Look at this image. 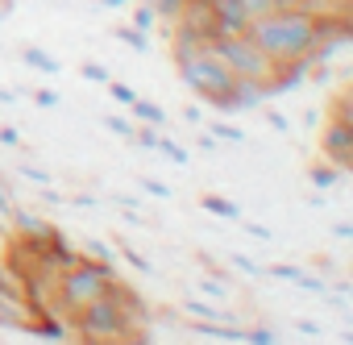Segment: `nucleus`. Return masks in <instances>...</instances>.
<instances>
[{
    "instance_id": "nucleus-17",
    "label": "nucleus",
    "mask_w": 353,
    "mask_h": 345,
    "mask_svg": "<svg viewBox=\"0 0 353 345\" xmlns=\"http://www.w3.org/2000/svg\"><path fill=\"white\" fill-rule=\"evenodd\" d=\"M112 38H117V42H125V46H129V50H137V55H145V50H150V34H141L137 26H117V30H112Z\"/></svg>"
},
{
    "instance_id": "nucleus-39",
    "label": "nucleus",
    "mask_w": 353,
    "mask_h": 345,
    "mask_svg": "<svg viewBox=\"0 0 353 345\" xmlns=\"http://www.w3.org/2000/svg\"><path fill=\"white\" fill-rule=\"evenodd\" d=\"M38 200H42V208H59V204H63V200H67V196H63V192H54V184H46V188H42V196H38Z\"/></svg>"
},
{
    "instance_id": "nucleus-50",
    "label": "nucleus",
    "mask_w": 353,
    "mask_h": 345,
    "mask_svg": "<svg viewBox=\"0 0 353 345\" xmlns=\"http://www.w3.org/2000/svg\"><path fill=\"white\" fill-rule=\"evenodd\" d=\"M196 146H200V150H216V137H212V133H200Z\"/></svg>"
},
{
    "instance_id": "nucleus-5",
    "label": "nucleus",
    "mask_w": 353,
    "mask_h": 345,
    "mask_svg": "<svg viewBox=\"0 0 353 345\" xmlns=\"http://www.w3.org/2000/svg\"><path fill=\"white\" fill-rule=\"evenodd\" d=\"M208 50L233 71V75H245V79H266L270 75V59L250 42V34H216L208 42Z\"/></svg>"
},
{
    "instance_id": "nucleus-26",
    "label": "nucleus",
    "mask_w": 353,
    "mask_h": 345,
    "mask_svg": "<svg viewBox=\"0 0 353 345\" xmlns=\"http://www.w3.org/2000/svg\"><path fill=\"white\" fill-rule=\"evenodd\" d=\"M229 262H233L241 275H250V279H262V275H266V266H262V262H254L250 254H237V250H233V254H229Z\"/></svg>"
},
{
    "instance_id": "nucleus-27",
    "label": "nucleus",
    "mask_w": 353,
    "mask_h": 345,
    "mask_svg": "<svg viewBox=\"0 0 353 345\" xmlns=\"http://www.w3.org/2000/svg\"><path fill=\"white\" fill-rule=\"evenodd\" d=\"M295 287H303L307 295H320V299L328 295V279H324V275H307V270H303V275L295 279Z\"/></svg>"
},
{
    "instance_id": "nucleus-30",
    "label": "nucleus",
    "mask_w": 353,
    "mask_h": 345,
    "mask_svg": "<svg viewBox=\"0 0 353 345\" xmlns=\"http://www.w3.org/2000/svg\"><path fill=\"white\" fill-rule=\"evenodd\" d=\"M279 341V333L270 328V324H254V328H245V345H274Z\"/></svg>"
},
{
    "instance_id": "nucleus-48",
    "label": "nucleus",
    "mask_w": 353,
    "mask_h": 345,
    "mask_svg": "<svg viewBox=\"0 0 353 345\" xmlns=\"http://www.w3.org/2000/svg\"><path fill=\"white\" fill-rule=\"evenodd\" d=\"M96 5H100V9H129L133 0H96Z\"/></svg>"
},
{
    "instance_id": "nucleus-29",
    "label": "nucleus",
    "mask_w": 353,
    "mask_h": 345,
    "mask_svg": "<svg viewBox=\"0 0 353 345\" xmlns=\"http://www.w3.org/2000/svg\"><path fill=\"white\" fill-rule=\"evenodd\" d=\"M137 188H141L145 196H154V200H170V184H162V179H154V175H141Z\"/></svg>"
},
{
    "instance_id": "nucleus-34",
    "label": "nucleus",
    "mask_w": 353,
    "mask_h": 345,
    "mask_svg": "<svg viewBox=\"0 0 353 345\" xmlns=\"http://www.w3.org/2000/svg\"><path fill=\"white\" fill-rule=\"evenodd\" d=\"M63 204H71V208H79V213H92V208H100V200H96L92 192H79V196H67Z\"/></svg>"
},
{
    "instance_id": "nucleus-21",
    "label": "nucleus",
    "mask_w": 353,
    "mask_h": 345,
    "mask_svg": "<svg viewBox=\"0 0 353 345\" xmlns=\"http://www.w3.org/2000/svg\"><path fill=\"white\" fill-rule=\"evenodd\" d=\"M13 204H17V196H13V184H9V175H5V166H0V225H9V213H13Z\"/></svg>"
},
{
    "instance_id": "nucleus-18",
    "label": "nucleus",
    "mask_w": 353,
    "mask_h": 345,
    "mask_svg": "<svg viewBox=\"0 0 353 345\" xmlns=\"http://www.w3.org/2000/svg\"><path fill=\"white\" fill-rule=\"evenodd\" d=\"M208 133H212L216 141H229V146H245V129H241V125H233V121H212V125H208Z\"/></svg>"
},
{
    "instance_id": "nucleus-38",
    "label": "nucleus",
    "mask_w": 353,
    "mask_h": 345,
    "mask_svg": "<svg viewBox=\"0 0 353 345\" xmlns=\"http://www.w3.org/2000/svg\"><path fill=\"white\" fill-rule=\"evenodd\" d=\"M279 5H291V9H307V13H324L328 0H279Z\"/></svg>"
},
{
    "instance_id": "nucleus-28",
    "label": "nucleus",
    "mask_w": 353,
    "mask_h": 345,
    "mask_svg": "<svg viewBox=\"0 0 353 345\" xmlns=\"http://www.w3.org/2000/svg\"><path fill=\"white\" fill-rule=\"evenodd\" d=\"M129 26H137L141 34H150V30L158 26V17H154V5H150V0H145V5H137V9H133V21H129Z\"/></svg>"
},
{
    "instance_id": "nucleus-33",
    "label": "nucleus",
    "mask_w": 353,
    "mask_h": 345,
    "mask_svg": "<svg viewBox=\"0 0 353 345\" xmlns=\"http://www.w3.org/2000/svg\"><path fill=\"white\" fill-rule=\"evenodd\" d=\"M158 150H162V154H166V158H170V162H179V166H183V162H188V150H183V146H179V141H170V137H166V133H158Z\"/></svg>"
},
{
    "instance_id": "nucleus-43",
    "label": "nucleus",
    "mask_w": 353,
    "mask_h": 345,
    "mask_svg": "<svg viewBox=\"0 0 353 345\" xmlns=\"http://www.w3.org/2000/svg\"><path fill=\"white\" fill-rule=\"evenodd\" d=\"M183 121H188V125H200V121H204V108H200V104H183Z\"/></svg>"
},
{
    "instance_id": "nucleus-7",
    "label": "nucleus",
    "mask_w": 353,
    "mask_h": 345,
    "mask_svg": "<svg viewBox=\"0 0 353 345\" xmlns=\"http://www.w3.org/2000/svg\"><path fill=\"white\" fill-rule=\"evenodd\" d=\"M9 233L21 237V241H46V237L54 233V225H50L42 213H34V208L13 204V213H9Z\"/></svg>"
},
{
    "instance_id": "nucleus-8",
    "label": "nucleus",
    "mask_w": 353,
    "mask_h": 345,
    "mask_svg": "<svg viewBox=\"0 0 353 345\" xmlns=\"http://www.w3.org/2000/svg\"><path fill=\"white\" fill-rule=\"evenodd\" d=\"M266 100H270L266 79H245V75H233V83H229V104H233V112H254V108H262Z\"/></svg>"
},
{
    "instance_id": "nucleus-20",
    "label": "nucleus",
    "mask_w": 353,
    "mask_h": 345,
    "mask_svg": "<svg viewBox=\"0 0 353 345\" xmlns=\"http://www.w3.org/2000/svg\"><path fill=\"white\" fill-rule=\"evenodd\" d=\"M150 5H154V17H158V21H170V26H174V21L183 17V5H188V0H150Z\"/></svg>"
},
{
    "instance_id": "nucleus-11",
    "label": "nucleus",
    "mask_w": 353,
    "mask_h": 345,
    "mask_svg": "<svg viewBox=\"0 0 353 345\" xmlns=\"http://www.w3.org/2000/svg\"><path fill=\"white\" fill-rule=\"evenodd\" d=\"M30 316H34V308H30V304H21V299H13V295H5V291H0V328L26 333Z\"/></svg>"
},
{
    "instance_id": "nucleus-35",
    "label": "nucleus",
    "mask_w": 353,
    "mask_h": 345,
    "mask_svg": "<svg viewBox=\"0 0 353 345\" xmlns=\"http://www.w3.org/2000/svg\"><path fill=\"white\" fill-rule=\"evenodd\" d=\"M266 275H270V279H279V283H295V279H299L303 270H299V266H287V262H283V266H266Z\"/></svg>"
},
{
    "instance_id": "nucleus-25",
    "label": "nucleus",
    "mask_w": 353,
    "mask_h": 345,
    "mask_svg": "<svg viewBox=\"0 0 353 345\" xmlns=\"http://www.w3.org/2000/svg\"><path fill=\"white\" fill-rule=\"evenodd\" d=\"M117 258H125L133 270H141V275H154V262L145 258V254H137L133 246H117Z\"/></svg>"
},
{
    "instance_id": "nucleus-19",
    "label": "nucleus",
    "mask_w": 353,
    "mask_h": 345,
    "mask_svg": "<svg viewBox=\"0 0 353 345\" xmlns=\"http://www.w3.org/2000/svg\"><path fill=\"white\" fill-rule=\"evenodd\" d=\"M79 254L83 258H100V262H117V250L108 241H100V237H83L79 241Z\"/></svg>"
},
{
    "instance_id": "nucleus-10",
    "label": "nucleus",
    "mask_w": 353,
    "mask_h": 345,
    "mask_svg": "<svg viewBox=\"0 0 353 345\" xmlns=\"http://www.w3.org/2000/svg\"><path fill=\"white\" fill-rule=\"evenodd\" d=\"M26 333H30L34 341H54V345H59V341L71 337V320H63L59 312H38V316L26 324Z\"/></svg>"
},
{
    "instance_id": "nucleus-24",
    "label": "nucleus",
    "mask_w": 353,
    "mask_h": 345,
    "mask_svg": "<svg viewBox=\"0 0 353 345\" xmlns=\"http://www.w3.org/2000/svg\"><path fill=\"white\" fill-rule=\"evenodd\" d=\"M17 175H21L26 184H34V188H46V184H54V175H50V170H42V166H34V162H21V166H17Z\"/></svg>"
},
{
    "instance_id": "nucleus-16",
    "label": "nucleus",
    "mask_w": 353,
    "mask_h": 345,
    "mask_svg": "<svg viewBox=\"0 0 353 345\" xmlns=\"http://www.w3.org/2000/svg\"><path fill=\"white\" fill-rule=\"evenodd\" d=\"M183 312H188L192 320H233L225 308H216V304H204V299H192V295L183 299Z\"/></svg>"
},
{
    "instance_id": "nucleus-31",
    "label": "nucleus",
    "mask_w": 353,
    "mask_h": 345,
    "mask_svg": "<svg viewBox=\"0 0 353 345\" xmlns=\"http://www.w3.org/2000/svg\"><path fill=\"white\" fill-rule=\"evenodd\" d=\"M241 9H245V17L254 21V17H266V13H274V9H283L279 0H241Z\"/></svg>"
},
{
    "instance_id": "nucleus-46",
    "label": "nucleus",
    "mask_w": 353,
    "mask_h": 345,
    "mask_svg": "<svg viewBox=\"0 0 353 345\" xmlns=\"http://www.w3.org/2000/svg\"><path fill=\"white\" fill-rule=\"evenodd\" d=\"M117 208H129V213H141V200H137V196H117Z\"/></svg>"
},
{
    "instance_id": "nucleus-36",
    "label": "nucleus",
    "mask_w": 353,
    "mask_h": 345,
    "mask_svg": "<svg viewBox=\"0 0 353 345\" xmlns=\"http://www.w3.org/2000/svg\"><path fill=\"white\" fill-rule=\"evenodd\" d=\"M83 79H88V83H108L112 75H108L104 63H88V67H83Z\"/></svg>"
},
{
    "instance_id": "nucleus-15",
    "label": "nucleus",
    "mask_w": 353,
    "mask_h": 345,
    "mask_svg": "<svg viewBox=\"0 0 353 345\" xmlns=\"http://www.w3.org/2000/svg\"><path fill=\"white\" fill-rule=\"evenodd\" d=\"M200 208L212 213V217H221V221H241V204L237 200H225V196H204Z\"/></svg>"
},
{
    "instance_id": "nucleus-49",
    "label": "nucleus",
    "mask_w": 353,
    "mask_h": 345,
    "mask_svg": "<svg viewBox=\"0 0 353 345\" xmlns=\"http://www.w3.org/2000/svg\"><path fill=\"white\" fill-rule=\"evenodd\" d=\"M303 125L316 129V125H320V108H307V112H303Z\"/></svg>"
},
{
    "instance_id": "nucleus-37",
    "label": "nucleus",
    "mask_w": 353,
    "mask_h": 345,
    "mask_svg": "<svg viewBox=\"0 0 353 345\" xmlns=\"http://www.w3.org/2000/svg\"><path fill=\"white\" fill-rule=\"evenodd\" d=\"M59 100H63V96L50 92V88H38V92H34V104H38V108H59Z\"/></svg>"
},
{
    "instance_id": "nucleus-13",
    "label": "nucleus",
    "mask_w": 353,
    "mask_h": 345,
    "mask_svg": "<svg viewBox=\"0 0 353 345\" xmlns=\"http://www.w3.org/2000/svg\"><path fill=\"white\" fill-rule=\"evenodd\" d=\"M341 179H345V170H341V166H332V162H324V166H320V162H316V166H307V184H312L320 196H324V192H332Z\"/></svg>"
},
{
    "instance_id": "nucleus-51",
    "label": "nucleus",
    "mask_w": 353,
    "mask_h": 345,
    "mask_svg": "<svg viewBox=\"0 0 353 345\" xmlns=\"http://www.w3.org/2000/svg\"><path fill=\"white\" fill-rule=\"evenodd\" d=\"M5 250H9V225H0V258H5Z\"/></svg>"
},
{
    "instance_id": "nucleus-23",
    "label": "nucleus",
    "mask_w": 353,
    "mask_h": 345,
    "mask_svg": "<svg viewBox=\"0 0 353 345\" xmlns=\"http://www.w3.org/2000/svg\"><path fill=\"white\" fill-rule=\"evenodd\" d=\"M200 291H204V295H212V299H221V304L233 295L229 279H216V275H204V279H200Z\"/></svg>"
},
{
    "instance_id": "nucleus-22",
    "label": "nucleus",
    "mask_w": 353,
    "mask_h": 345,
    "mask_svg": "<svg viewBox=\"0 0 353 345\" xmlns=\"http://www.w3.org/2000/svg\"><path fill=\"white\" fill-rule=\"evenodd\" d=\"M104 129H108V133H117L121 141H133V129H137V121H129V117H117V112H108V117H104Z\"/></svg>"
},
{
    "instance_id": "nucleus-12",
    "label": "nucleus",
    "mask_w": 353,
    "mask_h": 345,
    "mask_svg": "<svg viewBox=\"0 0 353 345\" xmlns=\"http://www.w3.org/2000/svg\"><path fill=\"white\" fill-rule=\"evenodd\" d=\"M21 63L34 67L38 75H59V71H63L59 55H50V50H42V46H21Z\"/></svg>"
},
{
    "instance_id": "nucleus-47",
    "label": "nucleus",
    "mask_w": 353,
    "mask_h": 345,
    "mask_svg": "<svg viewBox=\"0 0 353 345\" xmlns=\"http://www.w3.org/2000/svg\"><path fill=\"white\" fill-rule=\"evenodd\" d=\"M0 104H5V108H9V104H17V92H13V88H5V83H0Z\"/></svg>"
},
{
    "instance_id": "nucleus-14",
    "label": "nucleus",
    "mask_w": 353,
    "mask_h": 345,
    "mask_svg": "<svg viewBox=\"0 0 353 345\" xmlns=\"http://www.w3.org/2000/svg\"><path fill=\"white\" fill-rule=\"evenodd\" d=\"M129 112H133V121H137V125H154V129H162V125H166L162 104H150V100H141V96L129 104Z\"/></svg>"
},
{
    "instance_id": "nucleus-6",
    "label": "nucleus",
    "mask_w": 353,
    "mask_h": 345,
    "mask_svg": "<svg viewBox=\"0 0 353 345\" xmlns=\"http://www.w3.org/2000/svg\"><path fill=\"white\" fill-rule=\"evenodd\" d=\"M320 154H324V162L349 170V166H353V121L332 117V121L324 125V133H320Z\"/></svg>"
},
{
    "instance_id": "nucleus-9",
    "label": "nucleus",
    "mask_w": 353,
    "mask_h": 345,
    "mask_svg": "<svg viewBox=\"0 0 353 345\" xmlns=\"http://www.w3.org/2000/svg\"><path fill=\"white\" fill-rule=\"evenodd\" d=\"M208 9H212L216 34H245L250 30V17L241 9V0H208Z\"/></svg>"
},
{
    "instance_id": "nucleus-4",
    "label": "nucleus",
    "mask_w": 353,
    "mask_h": 345,
    "mask_svg": "<svg viewBox=\"0 0 353 345\" xmlns=\"http://www.w3.org/2000/svg\"><path fill=\"white\" fill-rule=\"evenodd\" d=\"M179 63V83L192 92V96H200L204 104L212 100V96H221V92H229V83H233V71L204 46V50H192V55H183V59H174Z\"/></svg>"
},
{
    "instance_id": "nucleus-32",
    "label": "nucleus",
    "mask_w": 353,
    "mask_h": 345,
    "mask_svg": "<svg viewBox=\"0 0 353 345\" xmlns=\"http://www.w3.org/2000/svg\"><path fill=\"white\" fill-rule=\"evenodd\" d=\"M108 96H112V100H117L121 108H129V104L137 100V92H133L129 83H121V79H108Z\"/></svg>"
},
{
    "instance_id": "nucleus-45",
    "label": "nucleus",
    "mask_w": 353,
    "mask_h": 345,
    "mask_svg": "<svg viewBox=\"0 0 353 345\" xmlns=\"http://www.w3.org/2000/svg\"><path fill=\"white\" fill-rule=\"evenodd\" d=\"M295 328H299L303 337H320V333H324V328H320L316 320H295Z\"/></svg>"
},
{
    "instance_id": "nucleus-41",
    "label": "nucleus",
    "mask_w": 353,
    "mask_h": 345,
    "mask_svg": "<svg viewBox=\"0 0 353 345\" xmlns=\"http://www.w3.org/2000/svg\"><path fill=\"white\" fill-rule=\"evenodd\" d=\"M262 108H266V104H262ZM266 121H270V125H274L279 133H291V121H287L283 112H274V108H266Z\"/></svg>"
},
{
    "instance_id": "nucleus-42",
    "label": "nucleus",
    "mask_w": 353,
    "mask_h": 345,
    "mask_svg": "<svg viewBox=\"0 0 353 345\" xmlns=\"http://www.w3.org/2000/svg\"><path fill=\"white\" fill-rule=\"evenodd\" d=\"M245 233H250L254 241H270V237H274V233H270L266 225H258V221H245Z\"/></svg>"
},
{
    "instance_id": "nucleus-40",
    "label": "nucleus",
    "mask_w": 353,
    "mask_h": 345,
    "mask_svg": "<svg viewBox=\"0 0 353 345\" xmlns=\"http://www.w3.org/2000/svg\"><path fill=\"white\" fill-rule=\"evenodd\" d=\"M0 146H13L17 150L21 146V129L17 125H0Z\"/></svg>"
},
{
    "instance_id": "nucleus-3",
    "label": "nucleus",
    "mask_w": 353,
    "mask_h": 345,
    "mask_svg": "<svg viewBox=\"0 0 353 345\" xmlns=\"http://www.w3.org/2000/svg\"><path fill=\"white\" fill-rule=\"evenodd\" d=\"M117 279H121V275H117L112 262H100V258H83V254H79L67 270H59V312H63V316L79 312L83 304L108 295V287H112Z\"/></svg>"
},
{
    "instance_id": "nucleus-1",
    "label": "nucleus",
    "mask_w": 353,
    "mask_h": 345,
    "mask_svg": "<svg viewBox=\"0 0 353 345\" xmlns=\"http://www.w3.org/2000/svg\"><path fill=\"white\" fill-rule=\"evenodd\" d=\"M141 324H145V304L121 279L108 287V295L71 312V333H79L83 341H129Z\"/></svg>"
},
{
    "instance_id": "nucleus-44",
    "label": "nucleus",
    "mask_w": 353,
    "mask_h": 345,
    "mask_svg": "<svg viewBox=\"0 0 353 345\" xmlns=\"http://www.w3.org/2000/svg\"><path fill=\"white\" fill-rule=\"evenodd\" d=\"M332 237H336V241H353V225H349V221H336V225H332Z\"/></svg>"
},
{
    "instance_id": "nucleus-2",
    "label": "nucleus",
    "mask_w": 353,
    "mask_h": 345,
    "mask_svg": "<svg viewBox=\"0 0 353 345\" xmlns=\"http://www.w3.org/2000/svg\"><path fill=\"white\" fill-rule=\"evenodd\" d=\"M245 34H250V42H254L270 63L303 59V55H312V46H316V13L283 5V9H274V13H266V17H254Z\"/></svg>"
}]
</instances>
